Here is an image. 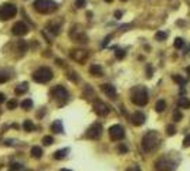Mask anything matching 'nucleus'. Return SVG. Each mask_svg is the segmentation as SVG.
Listing matches in <instances>:
<instances>
[{
	"label": "nucleus",
	"mask_w": 190,
	"mask_h": 171,
	"mask_svg": "<svg viewBox=\"0 0 190 171\" xmlns=\"http://www.w3.org/2000/svg\"><path fill=\"white\" fill-rule=\"evenodd\" d=\"M88 56H90L88 54V51L84 50V49H74V50H71V53H70V57L72 58L74 61L81 63V64L87 60Z\"/></svg>",
	"instance_id": "nucleus-10"
},
{
	"label": "nucleus",
	"mask_w": 190,
	"mask_h": 171,
	"mask_svg": "<svg viewBox=\"0 0 190 171\" xmlns=\"http://www.w3.org/2000/svg\"><path fill=\"white\" fill-rule=\"evenodd\" d=\"M87 6V0H75V7L77 9H84Z\"/></svg>",
	"instance_id": "nucleus-31"
},
{
	"label": "nucleus",
	"mask_w": 190,
	"mask_h": 171,
	"mask_svg": "<svg viewBox=\"0 0 190 171\" xmlns=\"http://www.w3.org/2000/svg\"><path fill=\"white\" fill-rule=\"evenodd\" d=\"M186 71H187V74H190V66H189V67H187V69H186Z\"/></svg>",
	"instance_id": "nucleus-46"
},
{
	"label": "nucleus",
	"mask_w": 190,
	"mask_h": 171,
	"mask_svg": "<svg viewBox=\"0 0 190 171\" xmlns=\"http://www.w3.org/2000/svg\"><path fill=\"white\" fill-rule=\"evenodd\" d=\"M47 29H48V32H51L54 36H57V34L60 33V26H58V24H54V23H50V24L47 26Z\"/></svg>",
	"instance_id": "nucleus-23"
},
{
	"label": "nucleus",
	"mask_w": 190,
	"mask_h": 171,
	"mask_svg": "<svg viewBox=\"0 0 190 171\" xmlns=\"http://www.w3.org/2000/svg\"><path fill=\"white\" fill-rule=\"evenodd\" d=\"M23 128H24L26 131H34V130H36V125L33 124L31 120H26L24 123H23Z\"/></svg>",
	"instance_id": "nucleus-22"
},
{
	"label": "nucleus",
	"mask_w": 190,
	"mask_h": 171,
	"mask_svg": "<svg viewBox=\"0 0 190 171\" xmlns=\"http://www.w3.org/2000/svg\"><path fill=\"white\" fill-rule=\"evenodd\" d=\"M17 7L12 3H3L0 4V20H10L16 16Z\"/></svg>",
	"instance_id": "nucleus-6"
},
{
	"label": "nucleus",
	"mask_w": 190,
	"mask_h": 171,
	"mask_svg": "<svg viewBox=\"0 0 190 171\" xmlns=\"http://www.w3.org/2000/svg\"><path fill=\"white\" fill-rule=\"evenodd\" d=\"M68 148H62V150H58V151H55L54 153V158L55 160H62V158H65V155H67V153H68Z\"/></svg>",
	"instance_id": "nucleus-19"
},
{
	"label": "nucleus",
	"mask_w": 190,
	"mask_h": 171,
	"mask_svg": "<svg viewBox=\"0 0 190 171\" xmlns=\"http://www.w3.org/2000/svg\"><path fill=\"white\" fill-rule=\"evenodd\" d=\"M125 54H126V53H125V50H122V49H118V50H116V53H115L116 58H124Z\"/></svg>",
	"instance_id": "nucleus-34"
},
{
	"label": "nucleus",
	"mask_w": 190,
	"mask_h": 171,
	"mask_svg": "<svg viewBox=\"0 0 190 171\" xmlns=\"http://www.w3.org/2000/svg\"><path fill=\"white\" fill-rule=\"evenodd\" d=\"M148 77H152V67L148 66Z\"/></svg>",
	"instance_id": "nucleus-42"
},
{
	"label": "nucleus",
	"mask_w": 190,
	"mask_h": 171,
	"mask_svg": "<svg viewBox=\"0 0 190 171\" xmlns=\"http://www.w3.org/2000/svg\"><path fill=\"white\" fill-rule=\"evenodd\" d=\"M180 118H182V113L176 110V111H174V120H176V121H180Z\"/></svg>",
	"instance_id": "nucleus-36"
},
{
	"label": "nucleus",
	"mask_w": 190,
	"mask_h": 171,
	"mask_svg": "<svg viewBox=\"0 0 190 171\" xmlns=\"http://www.w3.org/2000/svg\"><path fill=\"white\" fill-rule=\"evenodd\" d=\"M126 171H141V168L138 167V165H132V167H129Z\"/></svg>",
	"instance_id": "nucleus-39"
},
{
	"label": "nucleus",
	"mask_w": 190,
	"mask_h": 171,
	"mask_svg": "<svg viewBox=\"0 0 190 171\" xmlns=\"http://www.w3.org/2000/svg\"><path fill=\"white\" fill-rule=\"evenodd\" d=\"M155 109H156L157 113H162V111L166 109V101L165 100H159L156 103V107H155Z\"/></svg>",
	"instance_id": "nucleus-26"
},
{
	"label": "nucleus",
	"mask_w": 190,
	"mask_h": 171,
	"mask_svg": "<svg viewBox=\"0 0 190 171\" xmlns=\"http://www.w3.org/2000/svg\"><path fill=\"white\" fill-rule=\"evenodd\" d=\"M131 100H132L133 104L139 106V107H143V106L148 104L149 101V94L146 87L143 86H136L131 90Z\"/></svg>",
	"instance_id": "nucleus-1"
},
{
	"label": "nucleus",
	"mask_w": 190,
	"mask_h": 171,
	"mask_svg": "<svg viewBox=\"0 0 190 171\" xmlns=\"http://www.w3.org/2000/svg\"><path fill=\"white\" fill-rule=\"evenodd\" d=\"M21 107L24 110H30L31 107H33V100H30V99H26V100H23L21 101Z\"/></svg>",
	"instance_id": "nucleus-25"
},
{
	"label": "nucleus",
	"mask_w": 190,
	"mask_h": 171,
	"mask_svg": "<svg viewBox=\"0 0 190 171\" xmlns=\"http://www.w3.org/2000/svg\"><path fill=\"white\" fill-rule=\"evenodd\" d=\"M159 134L156 131H148L142 138V148L145 153H150L159 146Z\"/></svg>",
	"instance_id": "nucleus-2"
},
{
	"label": "nucleus",
	"mask_w": 190,
	"mask_h": 171,
	"mask_svg": "<svg viewBox=\"0 0 190 171\" xmlns=\"http://www.w3.org/2000/svg\"><path fill=\"white\" fill-rule=\"evenodd\" d=\"M54 74H53V70L50 67H40L37 70L33 73V80L36 83H48L50 80H53Z\"/></svg>",
	"instance_id": "nucleus-4"
},
{
	"label": "nucleus",
	"mask_w": 190,
	"mask_h": 171,
	"mask_svg": "<svg viewBox=\"0 0 190 171\" xmlns=\"http://www.w3.org/2000/svg\"><path fill=\"white\" fill-rule=\"evenodd\" d=\"M115 17H116V19H121V17H122V12H121V10H116V12H115Z\"/></svg>",
	"instance_id": "nucleus-41"
},
{
	"label": "nucleus",
	"mask_w": 190,
	"mask_h": 171,
	"mask_svg": "<svg viewBox=\"0 0 190 171\" xmlns=\"http://www.w3.org/2000/svg\"><path fill=\"white\" fill-rule=\"evenodd\" d=\"M16 107H17V100H16V99H13V100L7 101V109L9 110H14Z\"/></svg>",
	"instance_id": "nucleus-30"
},
{
	"label": "nucleus",
	"mask_w": 190,
	"mask_h": 171,
	"mask_svg": "<svg viewBox=\"0 0 190 171\" xmlns=\"http://www.w3.org/2000/svg\"><path fill=\"white\" fill-rule=\"evenodd\" d=\"M0 113H2V111H0Z\"/></svg>",
	"instance_id": "nucleus-49"
},
{
	"label": "nucleus",
	"mask_w": 190,
	"mask_h": 171,
	"mask_svg": "<svg viewBox=\"0 0 190 171\" xmlns=\"http://www.w3.org/2000/svg\"><path fill=\"white\" fill-rule=\"evenodd\" d=\"M51 130H53L54 133H57V134L64 133V125H62V121L61 120H55L53 124H51Z\"/></svg>",
	"instance_id": "nucleus-16"
},
{
	"label": "nucleus",
	"mask_w": 190,
	"mask_h": 171,
	"mask_svg": "<svg viewBox=\"0 0 190 171\" xmlns=\"http://www.w3.org/2000/svg\"><path fill=\"white\" fill-rule=\"evenodd\" d=\"M166 37H167V34H166L165 32H157V33H156V40H159V42L166 40Z\"/></svg>",
	"instance_id": "nucleus-32"
},
{
	"label": "nucleus",
	"mask_w": 190,
	"mask_h": 171,
	"mask_svg": "<svg viewBox=\"0 0 190 171\" xmlns=\"http://www.w3.org/2000/svg\"><path fill=\"white\" fill-rule=\"evenodd\" d=\"M109 137L112 141H119L125 137V128L121 124H114L112 127H109Z\"/></svg>",
	"instance_id": "nucleus-8"
},
{
	"label": "nucleus",
	"mask_w": 190,
	"mask_h": 171,
	"mask_svg": "<svg viewBox=\"0 0 190 171\" xmlns=\"http://www.w3.org/2000/svg\"><path fill=\"white\" fill-rule=\"evenodd\" d=\"M70 37L74 40V42L77 43H88V37H87V34L84 33L81 29H78V27H74V29L70 32Z\"/></svg>",
	"instance_id": "nucleus-11"
},
{
	"label": "nucleus",
	"mask_w": 190,
	"mask_h": 171,
	"mask_svg": "<svg viewBox=\"0 0 190 171\" xmlns=\"http://www.w3.org/2000/svg\"><path fill=\"white\" fill-rule=\"evenodd\" d=\"M173 80L176 83L180 84V86H185V84H186V80L183 79V77H180V76H173Z\"/></svg>",
	"instance_id": "nucleus-33"
},
{
	"label": "nucleus",
	"mask_w": 190,
	"mask_h": 171,
	"mask_svg": "<svg viewBox=\"0 0 190 171\" xmlns=\"http://www.w3.org/2000/svg\"><path fill=\"white\" fill-rule=\"evenodd\" d=\"M121 2H128V0H121Z\"/></svg>",
	"instance_id": "nucleus-48"
},
{
	"label": "nucleus",
	"mask_w": 190,
	"mask_h": 171,
	"mask_svg": "<svg viewBox=\"0 0 190 171\" xmlns=\"http://www.w3.org/2000/svg\"><path fill=\"white\" fill-rule=\"evenodd\" d=\"M102 125L99 124V123H95V124H92L90 128L87 130V133H85V137L90 138V140H98L101 136H102Z\"/></svg>",
	"instance_id": "nucleus-9"
},
{
	"label": "nucleus",
	"mask_w": 190,
	"mask_h": 171,
	"mask_svg": "<svg viewBox=\"0 0 190 171\" xmlns=\"http://www.w3.org/2000/svg\"><path fill=\"white\" fill-rule=\"evenodd\" d=\"M167 134H169V136H173L174 134V125H169V127H167Z\"/></svg>",
	"instance_id": "nucleus-37"
},
{
	"label": "nucleus",
	"mask_w": 190,
	"mask_h": 171,
	"mask_svg": "<svg viewBox=\"0 0 190 171\" xmlns=\"http://www.w3.org/2000/svg\"><path fill=\"white\" fill-rule=\"evenodd\" d=\"M90 73H91L92 76H97V77H101V76H104L102 67L98 66V64H92V66L90 67Z\"/></svg>",
	"instance_id": "nucleus-17"
},
{
	"label": "nucleus",
	"mask_w": 190,
	"mask_h": 171,
	"mask_svg": "<svg viewBox=\"0 0 190 171\" xmlns=\"http://www.w3.org/2000/svg\"><path fill=\"white\" fill-rule=\"evenodd\" d=\"M60 171H72V170H68V168H61Z\"/></svg>",
	"instance_id": "nucleus-45"
},
{
	"label": "nucleus",
	"mask_w": 190,
	"mask_h": 171,
	"mask_svg": "<svg viewBox=\"0 0 190 171\" xmlns=\"http://www.w3.org/2000/svg\"><path fill=\"white\" fill-rule=\"evenodd\" d=\"M145 120H146V117H145V114L141 113V111H135V113H132V116H131V123H132L133 125H136V127L143 124Z\"/></svg>",
	"instance_id": "nucleus-14"
},
{
	"label": "nucleus",
	"mask_w": 190,
	"mask_h": 171,
	"mask_svg": "<svg viewBox=\"0 0 190 171\" xmlns=\"http://www.w3.org/2000/svg\"><path fill=\"white\" fill-rule=\"evenodd\" d=\"M33 7L36 12L43 13V14H50V13L55 12L58 9V4L53 0H34Z\"/></svg>",
	"instance_id": "nucleus-3"
},
{
	"label": "nucleus",
	"mask_w": 190,
	"mask_h": 171,
	"mask_svg": "<svg viewBox=\"0 0 190 171\" xmlns=\"http://www.w3.org/2000/svg\"><path fill=\"white\" fill-rule=\"evenodd\" d=\"M178 106L180 109H189L190 107V100L187 97H180L178 100Z\"/></svg>",
	"instance_id": "nucleus-18"
},
{
	"label": "nucleus",
	"mask_w": 190,
	"mask_h": 171,
	"mask_svg": "<svg viewBox=\"0 0 190 171\" xmlns=\"http://www.w3.org/2000/svg\"><path fill=\"white\" fill-rule=\"evenodd\" d=\"M155 168L156 171H173L176 168V163L167 157H162L155 163Z\"/></svg>",
	"instance_id": "nucleus-7"
},
{
	"label": "nucleus",
	"mask_w": 190,
	"mask_h": 171,
	"mask_svg": "<svg viewBox=\"0 0 190 171\" xmlns=\"http://www.w3.org/2000/svg\"><path fill=\"white\" fill-rule=\"evenodd\" d=\"M4 101H6V96H4L3 93H0V104H2V103H4Z\"/></svg>",
	"instance_id": "nucleus-40"
},
{
	"label": "nucleus",
	"mask_w": 190,
	"mask_h": 171,
	"mask_svg": "<svg viewBox=\"0 0 190 171\" xmlns=\"http://www.w3.org/2000/svg\"><path fill=\"white\" fill-rule=\"evenodd\" d=\"M101 90H102L109 99H115L116 97V88L114 87L112 84H102V86H101Z\"/></svg>",
	"instance_id": "nucleus-15"
},
{
	"label": "nucleus",
	"mask_w": 190,
	"mask_h": 171,
	"mask_svg": "<svg viewBox=\"0 0 190 171\" xmlns=\"http://www.w3.org/2000/svg\"><path fill=\"white\" fill-rule=\"evenodd\" d=\"M31 155H33L34 158H41V155H43V148H41V147H38V146L33 147V148H31Z\"/></svg>",
	"instance_id": "nucleus-20"
},
{
	"label": "nucleus",
	"mask_w": 190,
	"mask_h": 171,
	"mask_svg": "<svg viewBox=\"0 0 190 171\" xmlns=\"http://www.w3.org/2000/svg\"><path fill=\"white\" fill-rule=\"evenodd\" d=\"M183 147H190V134L186 136L185 140H183Z\"/></svg>",
	"instance_id": "nucleus-35"
},
{
	"label": "nucleus",
	"mask_w": 190,
	"mask_h": 171,
	"mask_svg": "<svg viewBox=\"0 0 190 171\" xmlns=\"http://www.w3.org/2000/svg\"><path fill=\"white\" fill-rule=\"evenodd\" d=\"M94 111L98 116H101V117H105V116H108L109 114V111H111V109L108 107L104 101H101V100H95V103H94Z\"/></svg>",
	"instance_id": "nucleus-12"
},
{
	"label": "nucleus",
	"mask_w": 190,
	"mask_h": 171,
	"mask_svg": "<svg viewBox=\"0 0 190 171\" xmlns=\"http://www.w3.org/2000/svg\"><path fill=\"white\" fill-rule=\"evenodd\" d=\"M50 94H51V97L57 101L58 104H65L67 101H68V97H70L67 88L62 87V86H55V87H53L51 91H50Z\"/></svg>",
	"instance_id": "nucleus-5"
},
{
	"label": "nucleus",
	"mask_w": 190,
	"mask_h": 171,
	"mask_svg": "<svg viewBox=\"0 0 190 171\" xmlns=\"http://www.w3.org/2000/svg\"><path fill=\"white\" fill-rule=\"evenodd\" d=\"M183 44H185V42H183V39L178 37V39H174V43H173V46L176 47V49H182Z\"/></svg>",
	"instance_id": "nucleus-28"
},
{
	"label": "nucleus",
	"mask_w": 190,
	"mask_h": 171,
	"mask_svg": "<svg viewBox=\"0 0 190 171\" xmlns=\"http://www.w3.org/2000/svg\"><path fill=\"white\" fill-rule=\"evenodd\" d=\"M105 2H107V3H111V2H112V0H105Z\"/></svg>",
	"instance_id": "nucleus-47"
},
{
	"label": "nucleus",
	"mask_w": 190,
	"mask_h": 171,
	"mask_svg": "<svg viewBox=\"0 0 190 171\" xmlns=\"http://www.w3.org/2000/svg\"><path fill=\"white\" fill-rule=\"evenodd\" d=\"M119 151H122V153H125V151H126V148H125V147L122 146V147H119Z\"/></svg>",
	"instance_id": "nucleus-44"
},
{
	"label": "nucleus",
	"mask_w": 190,
	"mask_h": 171,
	"mask_svg": "<svg viewBox=\"0 0 190 171\" xmlns=\"http://www.w3.org/2000/svg\"><path fill=\"white\" fill-rule=\"evenodd\" d=\"M17 47L20 49L21 53H24V51H27V43L23 42V40H20V42L17 43Z\"/></svg>",
	"instance_id": "nucleus-29"
},
{
	"label": "nucleus",
	"mask_w": 190,
	"mask_h": 171,
	"mask_svg": "<svg viewBox=\"0 0 190 171\" xmlns=\"http://www.w3.org/2000/svg\"><path fill=\"white\" fill-rule=\"evenodd\" d=\"M29 90V83H21L16 87V94H24Z\"/></svg>",
	"instance_id": "nucleus-21"
},
{
	"label": "nucleus",
	"mask_w": 190,
	"mask_h": 171,
	"mask_svg": "<svg viewBox=\"0 0 190 171\" xmlns=\"http://www.w3.org/2000/svg\"><path fill=\"white\" fill-rule=\"evenodd\" d=\"M9 79H10V76H9L7 71L3 70V69H0V84H2V83H6Z\"/></svg>",
	"instance_id": "nucleus-24"
},
{
	"label": "nucleus",
	"mask_w": 190,
	"mask_h": 171,
	"mask_svg": "<svg viewBox=\"0 0 190 171\" xmlns=\"http://www.w3.org/2000/svg\"><path fill=\"white\" fill-rule=\"evenodd\" d=\"M57 64H60V66H64V61H62V60H57Z\"/></svg>",
	"instance_id": "nucleus-43"
},
{
	"label": "nucleus",
	"mask_w": 190,
	"mask_h": 171,
	"mask_svg": "<svg viewBox=\"0 0 190 171\" xmlns=\"http://www.w3.org/2000/svg\"><path fill=\"white\" fill-rule=\"evenodd\" d=\"M20 168H21V165H20L19 163H16V164L13 163V164H12V170H20Z\"/></svg>",
	"instance_id": "nucleus-38"
},
{
	"label": "nucleus",
	"mask_w": 190,
	"mask_h": 171,
	"mask_svg": "<svg viewBox=\"0 0 190 171\" xmlns=\"http://www.w3.org/2000/svg\"><path fill=\"white\" fill-rule=\"evenodd\" d=\"M29 30H30V27L26 24L24 21H17L16 24L13 26L12 32L14 36H24V34L29 33Z\"/></svg>",
	"instance_id": "nucleus-13"
},
{
	"label": "nucleus",
	"mask_w": 190,
	"mask_h": 171,
	"mask_svg": "<svg viewBox=\"0 0 190 171\" xmlns=\"http://www.w3.org/2000/svg\"><path fill=\"white\" fill-rule=\"evenodd\" d=\"M43 144H44V146H51V144H54V138L51 137V136L43 137Z\"/></svg>",
	"instance_id": "nucleus-27"
}]
</instances>
